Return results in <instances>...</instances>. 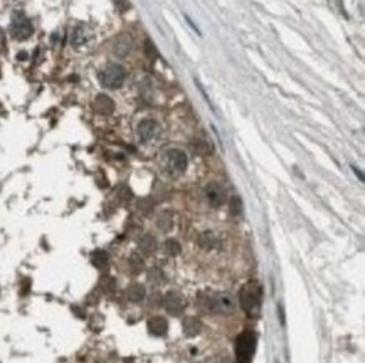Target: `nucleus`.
<instances>
[{"mask_svg": "<svg viewBox=\"0 0 365 363\" xmlns=\"http://www.w3.org/2000/svg\"><path fill=\"white\" fill-rule=\"evenodd\" d=\"M258 336L254 331H244L236 340V360L237 363H253V356L256 353Z\"/></svg>", "mask_w": 365, "mask_h": 363, "instance_id": "nucleus-1", "label": "nucleus"}, {"mask_svg": "<svg viewBox=\"0 0 365 363\" xmlns=\"http://www.w3.org/2000/svg\"><path fill=\"white\" fill-rule=\"evenodd\" d=\"M261 294L263 292L258 282H248L241 289V292H239V301H241L242 310L246 311L248 315L256 316L259 313V308H261Z\"/></svg>", "mask_w": 365, "mask_h": 363, "instance_id": "nucleus-2", "label": "nucleus"}, {"mask_svg": "<svg viewBox=\"0 0 365 363\" xmlns=\"http://www.w3.org/2000/svg\"><path fill=\"white\" fill-rule=\"evenodd\" d=\"M201 306L204 310L212 313H232L236 308V301L231 294H209L207 297H201Z\"/></svg>", "mask_w": 365, "mask_h": 363, "instance_id": "nucleus-3", "label": "nucleus"}, {"mask_svg": "<svg viewBox=\"0 0 365 363\" xmlns=\"http://www.w3.org/2000/svg\"><path fill=\"white\" fill-rule=\"evenodd\" d=\"M125 78H127V73H125L123 66L119 64H108L106 68L99 73V83L106 89L121 88L125 83Z\"/></svg>", "mask_w": 365, "mask_h": 363, "instance_id": "nucleus-4", "label": "nucleus"}, {"mask_svg": "<svg viewBox=\"0 0 365 363\" xmlns=\"http://www.w3.org/2000/svg\"><path fill=\"white\" fill-rule=\"evenodd\" d=\"M11 32L16 39L19 40H26L32 35L34 27L32 22L26 17L24 12H16L12 15V25H11Z\"/></svg>", "mask_w": 365, "mask_h": 363, "instance_id": "nucleus-5", "label": "nucleus"}, {"mask_svg": "<svg viewBox=\"0 0 365 363\" xmlns=\"http://www.w3.org/2000/svg\"><path fill=\"white\" fill-rule=\"evenodd\" d=\"M167 161H168V166L172 168L173 171H177V173H182V171H186L187 168V155L184 153L182 150H177V148H172L167 151Z\"/></svg>", "mask_w": 365, "mask_h": 363, "instance_id": "nucleus-6", "label": "nucleus"}, {"mask_svg": "<svg viewBox=\"0 0 365 363\" xmlns=\"http://www.w3.org/2000/svg\"><path fill=\"white\" fill-rule=\"evenodd\" d=\"M158 131H160V128H158L157 121L143 119L142 123L138 125V138L142 141H150L158 135Z\"/></svg>", "mask_w": 365, "mask_h": 363, "instance_id": "nucleus-7", "label": "nucleus"}, {"mask_svg": "<svg viewBox=\"0 0 365 363\" xmlns=\"http://www.w3.org/2000/svg\"><path fill=\"white\" fill-rule=\"evenodd\" d=\"M206 195L212 207H221L226 202V192L219 184H209L206 187Z\"/></svg>", "mask_w": 365, "mask_h": 363, "instance_id": "nucleus-8", "label": "nucleus"}, {"mask_svg": "<svg viewBox=\"0 0 365 363\" xmlns=\"http://www.w3.org/2000/svg\"><path fill=\"white\" fill-rule=\"evenodd\" d=\"M89 35H91V32H89V29L86 27V25L79 24L73 29V32H71V44L74 45V47H81V45H84L89 40Z\"/></svg>", "mask_w": 365, "mask_h": 363, "instance_id": "nucleus-9", "label": "nucleus"}, {"mask_svg": "<svg viewBox=\"0 0 365 363\" xmlns=\"http://www.w3.org/2000/svg\"><path fill=\"white\" fill-rule=\"evenodd\" d=\"M165 308H167V311L172 316H177L184 308L182 297L178 294H175V292H168V294L165 296Z\"/></svg>", "mask_w": 365, "mask_h": 363, "instance_id": "nucleus-10", "label": "nucleus"}, {"mask_svg": "<svg viewBox=\"0 0 365 363\" xmlns=\"http://www.w3.org/2000/svg\"><path fill=\"white\" fill-rule=\"evenodd\" d=\"M148 330L155 336H163L165 333H167V330H168L167 320H165V318H160V316L152 318L150 323H148Z\"/></svg>", "mask_w": 365, "mask_h": 363, "instance_id": "nucleus-11", "label": "nucleus"}, {"mask_svg": "<svg viewBox=\"0 0 365 363\" xmlns=\"http://www.w3.org/2000/svg\"><path fill=\"white\" fill-rule=\"evenodd\" d=\"M130 49H132V39H130L128 35H121V37H118V40L113 45V52H114V55H118V57H125V55H128Z\"/></svg>", "mask_w": 365, "mask_h": 363, "instance_id": "nucleus-12", "label": "nucleus"}, {"mask_svg": "<svg viewBox=\"0 0 365 363\" xmlns=\"http://www.w3.org/2000/svg\"><path fill=\"white\" fill-rule=\"evenodd\" d=\"M94 106H96V109L99 111V113L108 114V113H111V111H113L114 103H113V99L108 98L106 94H101V96H98L96 101H94Z\"/></svg>", "mask_w": 365, "mask_h": 363, "instance_id": "nucleus-13", "label": "nucleus"}, {"mask_svg": "<svg viewBox=\"0 0 365 363\" xmlns=\"http://www.w3.org/2000/svg\"><path fill=\"white\" fill-rule=\"evenodd\" d=\"M202 330V323L197 320V318H186L184 321V331H186L187 336H196L199 335Z\"/></svg>", "mask_w": 365, "mask_h": 363, "instance_id": "nucleus-14", "label": "nucleus"}, {"mask_svg": "<svg viewBox=\"0 0 365 363\" xmlns=\"http://www.w3.org/2000/svg\"><path fill=\"white\" fill-rule=\"evenodd\" d=\"M127 296L132 301H142L145 297V287L142 284H133L130 289L127 291Z\"/></svg>", "mask_w": 365, "mask_h": 363, "instance_id": "nucleus-15", "label": "nucleus"}, {"mask_svg": "<svg viewBox=\"0 0 365 363\" xmlns=\"http://www.w3.org/2000/svg\"><path fill=\"white\" fill-rule=\"evenodd\" d=\"M214 244H216V237H214L212 232H204V234L199 235V246L202 249H212Z\"/></svg>", "mask_w": 365, "mask_h": 363, "instance_id": "nucleus-16", "label": "nucleus"}, {"mask_svg": "<svg viewBox=\"0 0 365 363\" xmlns=\"http://www.w3.org/2000/svg\"><path fill=\"white\" fill-rule=\"evenodd\" d=\"M140 247L150 254V252H153L155 247H157V240H155L152 235H145V237H142V240H140Z\"/></svg>", "mask_w": 365, "mask_h": 363, "instance_id": "nucleus-17", "label": "nucleus"}, {"mask_svg": "<svg viewBox=\"0 0 365 363\" xmlns=\"http://www.w3.org/2000/svg\"><path fill=\"white\" fill-rule=\"evenodd\" d=\"M163 249H165V252H167L168 256H177L178 252H180V246H178L177 240L168 239V240L163 244Z\"/></svg>", "mask_w": 365, "mask_h": 363, "instance_id": "nucleus-18", "label": "nucleus"}, {"mask_svg": "<svg viewBox=\"0 0 365 363\" xmlns=\"http://www.w3.org/2000/svg\"><path fill=\"white\" fill-rule=\"evenodd\" d=\"M194 150L201 155H206L211 151V146H209V143H206V141H196V143H194Z\"/></svg>", "mask_w": 365, "mask_h": 363, "instance_id": "nucleus-19", "label": "nucleus"}, {"mask_svg": "<svg viewBox=\"0 0 365 363\" xmlns=\"http://www.w3.org/2000/svg\"><path fill=\"white\" fill-rule=\"evenodd\" d=\"M145 49H147V50H145V54H147L150 59L157 57V47H155V45L152 44V40H150V39L145 40Z\"/></svg>", "mask_w": 365, "mask_h": 363, "instance_id": "nucleus-20", "label": "nucleus"}, {"mask_svg": "<svg viewBox=\"0 0 365 363\" xmlns=\"http://www.w3.org/2000/svg\"><path fill=\"white\" fill-rule=\"evenodd\" d=\"M158 225H160V229L162 230H168L170 227H172V219H170V215L168 214H163L162 217L158 219Z\"/></svg>", "mask_w": 365, "mask_h": 363, "instance_id": "nucleus-21", "label": "nucleus"}, {"mask_svg": "<svg viewBox=\"0 0 365 363\" xmlns=\"http://www.w3.org/2000/svg\"><path fill=\"white\" fill-rule=\"evenodd\" d=\"M231 207H232V214H236L239 215L242 212V202L239 197H232V200H231Z\"/></svg>", "mask_w": 365, "mask_h": 363, "instance_id": "nucleus-22", "label": "nucleus"}, {"mask_svg": "<svg viewBox=\"0 0 365 363\" xmlns=\"http://www.w3.org/2000/svg\"><path fill=\"white\" fill-rule=\"evenodd\" d=\"M148 277H150V281H155V284H157L158 281H162V279H163V272H162V269L155 267V269H150Z\"/></svg>", "mask_w": 365, "mask_h": 363, "instance_id": "nucleus-23", "label": "nucleus"}, {"mask_svg": "<svg viewBox=\"0 0 365 363\" xmlns=\"http://www.w3.org/2000/svg\"><path fill=\"white\" fill-rule=\"evenodd\" d=\"M114 5H116L121 12H125V10L130 9V0H114Z\"/></svg>", "mask_w": 365, "mask_h": 363, "instance_id": "nucleus-24", "label": "nucleus"}, {"mask_svg": "<svg viewBox=\"0 0 365 363\" xmlns=\"http://www.w3.org/2000/svg\"><path fill=\"white\" fill-rule=\"evenodd\" d=\"M2 42H4V32L0 30V45H2Z\"/></svg>", "mask_w": 365, "mask_h": 363, "instance_id": "nucleus-25", "label": "nucleus"}, {"mask_svg": "<svg viewBox=\"0 0 365 363\" xmlns=\"http://www.w3.org/2000/svg\"><path fill=\"white\" fill-rule=\"evenodd\" d=\"M224 363H231V361H224Z\"/></svg>", "mask_w": 365, "mask_h": 363, "instance_id": "nucleus-26", "label": "nucleus"}]
</instances>
